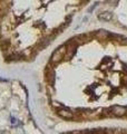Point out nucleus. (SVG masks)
I'll return each mask as SVG.
<instances>
[{"label":"nucleus","mask_w":127,"mask_h":134,"mask_svg":"<svg viewBox=\"0 0 127 134\" xmlns=\"http://www.w3.org/2000/svg\"><path fill=\"white\" fill-rule=\"evenodd\" d=\"M66 52H67V46L66 45H63V46H61V47H59L58 49L55 50V53L53 54V56H51L53 63H58L61 58L65 57Z\"/></svg>","instance_id":"nucleus-1"},{"label":"nucleus","mask_w":127,"mask_h":134,"mask_svg":"<svg viewBox=\"0 0 127 134\" xmlns=\"http://www.w3.org/2000/svg\"><path fill=\"white\" fill-rule=\"evenodd\" d=\"M109 110L112 111V114L115 116H123L126 114L127 112V107L126 106H120V105H114L112 106Z\"/></svg>","instance_id":"nucleus-2"},{"label":"nucleus","mask_w":127,"mask_h":134,"mask_svg":"<svg viewBox=\"0 0 127 134\" xmlns=\"http://www.w3.org/2000/svg\"><path fill=\"white\" fill-rule=\"evenodd\" d=\"M58 115L61 116L62 119H66V120H70V119L74 117L73 112H70V110H68V108H59Z\"/></svg>","instance_id":"nucleus-3"},{"label":"nucleus","mask_w":127,"mask_h":134,"mask_svg":"<svg viewBox=\"0 0 127 134\" xmlns=\"http://www.w3.org/2000/svg\"><path fill=\"white\" fill-rule=\"evenodd\" d=\"M98 19L100 20V21H111V20L113 19V14L109 11H105V12H100V14L98 15Z\"/></svg>","instance_id":"nucleus-4"},{"label":"nucleus","mask_w":127,"mask_h":134,"mask_svg":"<svg viewBox=\"0 0 127 134\" xmlns=\"http://www.w3.org/2000/svg\"><path fill=\"white\" fill-rule=\"evenodd\" d=\"M95 35H96L97 38H99V39H101V40H106V39H109L111 32L107 31V30H104V29H101V30L97 31Z\"/></svg>","instance_id":"nucleus-5"},{"label":"nucleus","mask_w":127,"mask_h":134,"mask_svg":"<svg viewBox=\"0 0 127 134\" xmlns=\"http://www.w3.org/2000/svg\"><path fill=\"white\" fill-rule=\"evenodd\" d=\"M118 1H119V0H106V2H107L108 5H112V6L117 5Z\"/></svg>","instance_id":"nucleus-6"}]
</instances>
